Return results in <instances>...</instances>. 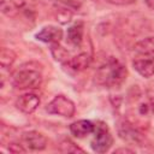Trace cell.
Here are the masks:
<instances>
[{"label":"cell","mask_w":154,"mask_h":154,"mask_svg":"<svg viewBox=\"0 0 154 154\" xmlns=\"http://www.w3.org/2000/svg\"><path fill=\"white\" fill-rule=\"evenodd\" d=\"M132 65H134V69L146 78L154 75V58L136 59L134 60Z\"/></svg>","instance_id":"10"},{"label":"cell","mask_w":154,"mask_h":154,"mask_svg":"<svg viewBox=\"0 0 154 154\" xmlns=\"http://www.w3.org/2000/svg\"><path fill=\"white\" fill-rule=\"evenodd\" d=\"M106 1L113 5H129V4H132L135 0H106Z\"/></svg>","instance_id":"18"},{"label":"cell","mask_w":154,"mask_h":154,"mask_svg":"<svg viewBox=\"0 0 154 154\" xmlns=\"http://www.w3.org/2000/svg\"><path fill=\"white\" fill-rule=\"evenodd\" d=\"M94 129H95V125L90 120H85V119L77 120L70 125L71 134L78 138H83L90 135L91 132H94Z\"/></svg>","instance_id":"8"},{"label":"cell","mask_w":154,"mask_h":154,"mask_svg":"<svg viewBox=\"0 0 154 154\" xmlns=\"http://www.w3.org/2000/svg\"><path fill=\"white\" fill-rule=\"evenodd\" d=\"M26 0H0V8L4 14L13 17L18 13L19 10L24 7Z\"/></svg>","instance_id":"12"},{"label":"cell","mask_w":154,"mask_h":154,"mask_svg":"<svg viewBox=\"0 0 154 154\" xmlns=\"http://www.w3.org/2000/svg\"><path fill=\"white\" fill-rule=\"evenodd\" d=\"M67 41L72 46H79L83 41V23L77 22L67 29Z\"/></svg>","instance_id":"13"},{"label":"cell","mask_w":154,"mask_h":154,"mask_svg":"<svg viewBox=\"0 0 154 154\" xmlns=\"http://www.w3.org/2000/svg\"><path fill=\"white\" fill-rule=\"evenodd\" d=\"M42 82V75L37 69L22 66L12 76V83L18 89H34Z\"/></svg>","instance_id":"2"},{"label":"cell","mask_w":154,"mask_h":154,"mask_svg":"<svg viewBox=\"0 0 154 154\" xmlns=\"http://www.w3.org/2000/svg\"><path fill=\"white\" fill-rule=\"evenodd\" d=\"M46 111L52 114H58L65 118H70L75 114V103L64 95L55 96L46 107Z\"/></svg>","instance_id":"4"},{"label":"cell","mask_w":154,"mask_h":154,"mask_svg":"<svg viewBox=\"0 0 154 154\" xmlns=\"http://www.w3.org/2000/svg\"><path fill=\"white\" fill-rule=\"evenodd\" d=\"M40 105V99L37 95L35 94H31V93H28V94H23L20 95L17 101H16V106L18 109H20L22 112L29 114V113H32Z\"/></svg>","instance_id":"6"},{"label":"cell","mask_w":154,"mask_h":154,"mask_svg":"<svg viewBox=\"0 0 154 154\" xmlns=\"http://www.w3.org/2000/svg\"><path fill=\"white\" fill-rule=\"evenodd\" d=\"M119 135L122 138L126 140L128 142H132V143H140L142 141V136L138 132V130L136 128L132 126V124H128L124 123L119 126Z\"/></svg>","instance_id":"11"},{"label":"cell","mask_w":154,"mask_h":154,"mask_svg":"<svg viewBox=\"0 0 154 154\" xmlns=\"http://www.w3.org/2000/svg\"><path fill=\"white\" fill-rule=\"evenodd\" d=\"M36 38L38 41L42 42H47V43H58L61 38H63V30L58 26H45L42 28L41 31H38L36 34Z\"/></svg>","instance_id":"7"},{"label":"cell","mask_w":154,"mask_h":154,"mask_svg":"<svg viewBox=\"0 0 154 154\" xmlns=\"http://www.w3.org/2000/svg\"><path fill=\"white\" fill-rule=\"evenodd\" d=\"M60 150L64 153H83L84 152L83 149L77 147L73 142H71L70 140H65L60 143Z\"/></svg>","instance_id":"16"},{"label":"cell","mask_w":154,"mask_h":154,"mask_svg":"<svg viewBox=\"0 0 154 154\" xmlns=\"http://www.w3.org/2000/svg\"><path fill=\"white\" fill-rule=\"evenodd\" d=\"M112 143L113 137L111 135L108 126L105 123L99 122L94 129V138L91 141L93 150L96 153H106L111 148Z\"/></svg>","instance_id":"3"},{"label":"cell","mask_w":154,"mask_h":154,"mask_svg":"<svg viewBox=\"0 0 154 154\" xmlns=\"http://www.w3.org/2000/svg\"><path fill=\"white\" fill-rule=\"evenodd\" d=\"M128 71L123 64L117 59H108L103 65H101L96 71V81L99 84L105 87H118L126 78Z\"/></svg>","instance_id":"1"},{"label":"cell","mask_w":154,"mask_h":154,"mask_svg":"<svg viewBox=\"0 0 154 154\" xmlns=\"http://www.w3.org/2000/svg\"><path fill=\"white\" fill-rule=\"evenodd\" d=\"M23 143L31 150H42L47 146V138L43 134L38 131L24 132L22 136Z\"/></svg>","instance_id":"5"},{"label":"cell","mask_w":154,"mask_h":154,"mask_svg":"<svg viewBox=\"0 0 154 154\" xmlns=\"http://www.w3.org/2000/svg\"><path fill=\"white\" fill-rule=\"evenodd\" d=\"M8 150L12 153H25V149L20 144H17V143H11L8 146Z\"/></svg>","instance_id":"17"},{"label":"cell","mask_w":154,"mask_h":154,"mask_svg":"<svg viewBox=\"0 0 154 154\" xmlns=\"http://www.w3.org/2000/svg\"><path fill=\"white\" fill-rule=\"evenodd\" d=\"M134 49L140 54H154V36H148L137 43H135Z\"/></svg>","instance_id":"14"},{"label":"cell","mask_w":154,"mask_h":154,"mask_svg":"<svg viewBox=\"0 0 154 154\" xmlns=\"http://www.w3.org/2000/svg\"><path fill=\"white\" fill-rule=\"evenodd\" d=\"M146 4L148 7H150L152 10H154V0H146Z\"/></svg>","instance_id":"20"},{"label":"cell","mask_w":154,"mask_h":154,"mask_svg":"<svg viewBox=\"0 0 154 154\" xmlns=\"http://www.w3.org/2000/svg\"><path fill=\"white\" fill-rule=\"evenodd\" d=\"M16 60V53L10 49V48H1V53H0V63L2 67H8L13 64V61Z\"/></svg>","instance_id":"15"},{"label":"cell","mask_w":154,"mask_h":154,"mask_svg":"<svg viewBox=\"0 0 154 154\" xmlns=\"http://www.w3.org/2000/svg\"><path fill=\"white\" fill-rule=\"evenodd\" d=\"M90 60H91L90 55H89L88 53L82 52V53H79V54H77V55L71 57L70 59H67V60H66V65H67L71 70L78 72V71L85 70V69L89 66Z\"/></svg>","instance_id":"9"},{"label":"cell","mask_w":154,"mask_h":154,"mask_svg":"<svg viewBox=\"0 0 154 154\" xmlns=\"http://www.w3.org/2000/svg\"><path fill=\"white\" fill-rule=\"evenodd\" d=\"M116 153H134L131 149H128V148H119L117 150H114V154Z\"/></svg>","instance_id":"19"}]
</instances>
